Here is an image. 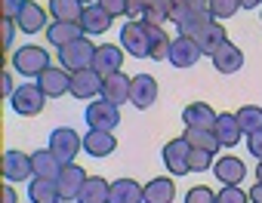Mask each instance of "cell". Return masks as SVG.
Returning a JSON list of instances; mask_svg holds the SVG:
<instances>
[{"mask_svg":"<svg viewBox=\"0 0 262 203\" xmlns=\"http://www.w3.org/2000/svg\"><path fill=\"white\" fill-rule=\"evenodd\" d=\"M47 68H53V56H50L43 46L28 43V46H19V49L13 53V71L22 74V77H34V80H37Z\"/></svg>","mask_w":262,"mask_h":203,"instance_id":"1","label":"cell"},{"mask_svg":"<svg viewBox=\"0 0 262 203\" xmlns=\"http://www.w3.org/2000/svg\"><path fill=\"white\" fill-rule=\"evenodd\" d=\"M96 49H99V46H96L90 37H80V40H74V43H68V46L59 49V65H62L65 71H71V74L86 71V68H93V62H96Z\"/></svg>","mask_w":262,"mask_h":203,"instance_id":"2","label":"cell"},{"mask_svg":"<svg viewBox=\"0 0 262 203\" xmlns=\"http://www.w3.org/2000/svg\"><path fill=\"white\" fill-rule=\"evenodd\" d=\"M120 46L133 59H151V31H148V25L145 22H123Z\"/></svg>","mask_w":262,"mask_h":203,"instance_id":"3","label":"cell"},{"mask_svg":"<svg viewBox=\"0 0 262 203\" xmlns=\"http://www.w3.org/2000/svg\"><path fill=\"white\" fill-rule=\"evenodd\" d=\"M43 105H47V95H43V89H40L37 83H22V86H16V92H13V98H10V108H13L19 117H37V114L43 111Z\"/></svg>","mask_w":262,"mask_h":203,"instance_id":"4","label":"cell"},{"mask_svg":"<svg viewBox=\"0 0 262 203\" xmlns=\"http://www.w3.org/2000/svg\"><path fill=\"white\" fill-rule=\"evenodd\" d=\"M47 148L59 157L62 166H68V163H74V157L83 151V136H77L71 126H59V130L50 133V145H47Z\"/></svg>","mask_w":262,"mask_h":203,"instance_id":"5","label":"cell"},{"mask_svg":"<svg viewBox=\"0 0 262 203\" xmlns=\"http://www.w3.org/2000/svg\"><path fill=\"white\" fill-rule=\"evenodd\" d=\"M0 172H4V179H7L10 185H16V182H31V179H34V160H31V154L10 148V151H4Z\"/></svg>","mask_w":262,"mask_h":203,"instance_id":"6","label":"cell"},{"mask_svg":"<svg viewBox=\"0 0 262 203\" xmlns=\"http://www.w3.org/2000/svg\"><path fill=\"white\" fill-rule=\"evenodd\" d=\"M83 120H86L90 130H114L120 123V108L105 102V98H96V102H86Z\"/></svg>","mask_w":262,"mask_h":203,"instance_id":"7","label":"cell"},{"mask_svg":"<svg viewBox=\"0 0 262 203\" xmlns=\"http://www.w3.org/2000/svg\"><path fill=\"white\" fill-rule=\"evenodd\" d=\"M188 157H191V145H188L182 136H179V139H170V142L164 145V151H161V160H164V166H167V172H170L173 179L191 172V169H188Z\"/></svg>","mask_w":262,"mask_h":203,"instance_id":"8","label":"cell"},{"mask_svg":"<svg viewBox=\"0 0 262 203\" xmlns=\"http://www.w3.org/2000/svg\"><path fill=\"white\" fill-rule=\"evenodd\" d=\"M102 83H105V77L99 71H93V68L77 71V74H71V92L68 95H74L80 102H96V95L102 98Z\"/></svg>","mask_w":262,"mask_h":203,"instance_id":"9","label":"cell"},{"mask_svg":"<svg viewBox=\"0 0 262 203\" xmlns=\"http://www.w3.org/2000/svg\"><path fill=\"white\" fill-rule=\"evenodd\" d=\"M37 86L43 89L47 98H62L71 92V71H65L62 65H53L37 77Z\"/></svg>","mask_w":262,"mask_h":203,"instance_id":"10","label":"cell"},{"mask_svg":"<svg viewBox=\"0 0 262 203\" xmlns=\"http://www.w3.org/2000/svg\"><path fill=\"white\" fill-rule=\"evenodd\" d=\"M158 102V80L151 74H136L133 77V92H129V105L136 111H148Z\"/></svg>","mask_w":262,"mask_h":203,"instance_id":"11","label":"cell"},{"mask_svg":"<svg viewBox=\"0 0 262 203\" xmlns=\"http://www.w3.org/2000/svg\"><path fill=\"white\" fill-rule=\"evenodd\" d=\"M201 56H204V49L191 40V37H173V46H170V65L173 68H194L198 62H201Z\"/></svg>","mask_w":262,"mask_h":203,"instance_id":"12","label":"cell"},{"mask_svg":"<svg viewBox=\"0 0 262 203\" xmlns=\"http://www.w3.org/2000/svg\"><path fill=\"white\" fill-rule=\"evenodd\" d=\"M47 16H50V10H47V7H40V4H34V0H28L25 10L16 16L19 34H37V31H47V28H50Z\"/></svg>","mask_w":262,"mask_h":203,"instance_id":"13","label":"cell"},{"mask_svg":"<svg viewBox=\"0 0 262 203\" xmlns=\"http://www.w3.org/2000/svg\"><path fill=\"white\" fill-rule=\"evenodd\" d=\"M123 46H114V43H99L96 49V62H93V71H99L102 77H111L117 71H123Z\"/></svg>","mask_w":262,"mask_h":203,"instance_id":"14","label":"cell"},{"mask_svg":"<svg viewBox=\"0 0 262 203\" xmlns=\"http://www.w3.org/2000/svg\"><path fill=\"white\" fill-rule=\"evenodd\" d=\"M213 175H216L222 185H241V182L247 179V163H244L241 157H234V154H222V157H216V163H213Z\"/></svg>","mask_w":262,"mask_h":203,"instance_id":"15","label":"cell"},{"mask_svg":"<svg viewBox=\"0 0 262 203\" xmlns=\"http://www.w3.org/2000/svg\"><path fill=\"white\" fill-rule=\"evenodd\" d=\"M129 92H133V77H126L123 71L105 77V83H102V98L111 102V105H117V108L129 102Z\"/></svg>","mask_w":262,"mask_h":203,"instance_id":"16","label":"cell"},{"mask_svg":"<svg viewBox=\"0 0 262 203\" xmlns=\"http://www.w3.org/2000/svg\"><path fill=\"white\" fill-rule=\"evenodd\" d=\"M111 22H114V16H111L105 7L90 4V7L83 10L80 28H83V34H86V37H99V34H108V31H111Z\"/></svg>","mask_w":262,"mask_h":203,"instance_id":"17","label":"cell"},{"mask_svg":"<svg viewBox=\"0 0 262 203\" xmlns=\"http://www.w3.org/2000/svg\"><path fill=\"white\" fill-rule=\"evenodd\" d=\"M210 62H213V68H216L219 74H237V71L244 68V53H241L237 43L225 40V43L210 56Z\"/></svg>","mask_w":262,"mask_h":203,"instance_id":"18","label":"cell"},{"mask_svg":"<svg viewBox=\"0 0 262 203\" xmlns=\"http://www.w3.org/2000/svg\"><path fill=\"white\" fill-rule=\"evenodd\" d=\"M83 151L90 154V157H108V154H114L117 151V136L111 133V130H86V136H83Z\"/></svg>","mask_w":262,"mask_h":203,"instance_id":"19","label":"cell"},{"mask_svg":"<svg viewBox=\"0 0 262 203\" xmlns=\"http://www.w3.org/2000/svg\"><path fill=\"white\" fill-rule=\"evenodd\" d=\"M86 179H90V175H86L83 166L68 163V166L62 169V175L56 179V185H59V197H62L65 203H68V200H77V194H80V188H83Z\"/></svg>","mask_w":262,"mask_h":203,"instance_id":"20","label":"cell"},{"mask_svg":"<svg viewBox=\"0 0 262 203\" xmlns=\"http://www.w3.org/2000/svg\"><path fill=\"white\" fill-rule=\"evenodd\" d=\"M213 133H216V139H219L222 148H237V142L244 139V130H241V123H237V117H234L231 111H222V114L216 117Z\"/></svg>","mask_w":262,"mask_h":203,"instance_id":"21","label":"cell"},{"mask_svg":"<svg viewBox=\"0 0 262 203\" xmlns=\"http://www.w3.org/2000/svg\"><path fill=\"white\" fill-rule=\"evenodd\" d=\"M108 203H145V185H139L136 179H114Z\"/></svg>","mask_w":262,"mask_h":203,"instance_id":"22","label":"cell"},{"mask_svg":"<svg viewBox=\"0 0 262 203\" xmlns=\"http://www.w3.org/2000/svg\"><path fill=\"white\" fill-rule=\"evenodd\" d=\"M43 34H47V40H50L56 49H62V46H68V43H74V40L86 37V34H83V28H80L77 22H50V28H47Z\"/></svg>","mask_w":262,"mask_h":203,"instance_id":"23","label":"cell"},{"mask_svg":"<svg viewBox=\"0 0 262 203\" xmlns=\"http://www.w3.org/2000/svg\"><path fill=\"white\" fill-rule=\"evenodd\" d=\"M191 40H194V43L204 49V56H213V53H216V49H219V46L228 40V31L222 28V22H216V19H213V22H210L207 28H201V31H198Z\"/></svg>","mask_w":262,"mask_h":203,"instance_id":"24","label":"cell"},{"mask_svg":"<svg viewBox=\"0 0 262 203\" xmlns=\"http://www.w3.org/2000/svg\"><path fill=\"white\" fill-rule=\"evenodd\" d=\"M216 117L219 114L207 105V102H191V105H185V111H182V123L185 126H198V130H213Z\"/></svg>","mask_w":262,"mask_h":203,"instance_id":"25","label":"cell"},{"mask_svg":"<svg viewBox=\"0 0 262 203\" xmlns=\"http://www.w3.org/2000/svg\"><path fill=\"white\" fill-rule=\"evenodd\" d=\"M176 200V182L173 175H158L145 182V203H173Z\"/></svg>","mask_w":262,"mask_h":203,"instance_id":"26","label":"cell"},{"mask_svg":"<svg viewBox=\"0 0 262 203\" xmlns=\"http://www.w3.org/2000/svg\"><path fill=\"white\" fill-rule=\"evenodd\" d=\"M111 200V182L102 175H90L77 194V203H108Z\"/></svg>","mask_w":262,"mask_h":203,"instance_id":"27","label":"cell"},{"mask_svg":"<svg viewBox=\"0 0 262 203\" xmlns=\"http://www.w3.org/2000/svg\"><path fill=\"white\" fill-rule=\"evenodd\" d=\"M31 160H34V179H59L62 169H65L50 148H37L31 154Z\"/></svg>","mask_w":262,"mask_h":203,"instance_id":"28","label":"cell"},{"mask_svg":"<svg viewBox=\"0 0 262 203\" xmlns=\"http://www.w3.org/2000/svg\"><path fill=\"white\" fill-rule=\"evenodd\" d=\"M213 22V16H210V10L207 7H194V10H188L179 22H176V31L182 34V37H194L201 28H207Z\"/></svg>","mask_w":262,"mask_h":203,"instance_id":"29","label":"cell"},{"mask_svg":"<svg viewBox=\"0 0 262 203\" xmlns=\"http://www.w3.org/2000/svg\"><path fill=\"white\" fill-rule=\"evenodd\" d=\"M47 10H50L53 22H77V25H80L86 7L80 4V0H50Z\"/></svg>","mask_w":262,"mask_h":203,"instance_id":"30","label":"cell"},{"mask_svg":"<svg viewBox=\"0 0 262 203\" xmlns=\"http://www.w3.org/2000/svg\"><path fill=\"white\" fill-rule=\"evenodd\" d=\"M28 200L31 203H59V185L56 179H31L28 182Z\"/></svg>","mask_w":262,"mask_h":203,"instance_id":"31","label":"cell"},{"mask_svg":"<svg viewBox=\"0 0 262 203\" xmlns=\"http://www.w3.org/2000/svg\"><path fill=\"white\" fill-rule=\"evenodd\" d=\"M182 139H185V142H188L191 148H201V151H213V154H219V148H222L213 130H198V126H185Z\"/></svg>","mask_w":262,"mask_h":203,"instance_id":"32","label":"cell"},{"mask_svg":"<svg viewBox=\"0 0 262 203\" xmlns=\"http://www.w3.org/2000/svg\"><path fill=\"white\" fill-rule=\"evenodd\" d=\"M237 123H241V130H244V136H250V133H259L262 130V108L259 105H244V108H237Z\"/></svg>","mask_w":262,"mask_h":203,"instance_id":"33","label":"cell"},{"mask_svg":"<svg viewBox=\"0 0 262 203\" xmlns=\"http://www.w3.org/2000/svg\"><path fill=\"white\" fill-rule=\"evenodd\" d=\"M207 10L216 22H222V19H231L241 10V0H207Z\"/></svg>","mask_w":262,"mask_h":203,"instance_id":"34","label":"cell"},{"mask_svg":"<svg viewBox=\"0 0 262 203\" xmlns=\"http://www.w3.org/2000/svg\"><path fill=\"white\" fill-rule=\"evenodd\" d=\"M216 203H250V191L241 185H222V191H216Z\"/></svg>","mask_w":262,"mask_h":203,"instance_id":"35","label":"cell"},{"mask_svg":"<svg viewBox=\"0 0 262 203\" xmlns=\"http://www.w3.org/2000/svg\"><path fill=\"white\" fill-rule=\"evenodd\" d=\"M213 163H216V154H213V151L191 148V157H188V169H191V172H207Z\"/></svg>","mask_w":262,"mask_h":203,"instance_id":"36","label":"cell"},{"mask_svg":"<svg viewBox=\"0 0 262 203\" xmlns=\"http://www.w3.org/2000/svg\"><path fill=\"white\" fill-rule=\"evenodd\" d=\"M155 7H158V10H164V13H167V19H170L173 25L188 13V4H185V0H158Z\"/></svg>","mask_w":262,"mask_h":203,"instance_id":"37","label":"cell"},{"mask_svg":"<svg viewBox=\"0 0 262 203\" xmlns=\"http://www.w3.org/2000/svg\"><path fill=\"white\" fill-rule=\"evenodd\" d=\"M185 203H216V191L207 185H194L185 191Z\"/></svg>","mask_w":262,"mask_h":203,"instance_id":"38","label":"cell"},{"mask_svg":"<svg viewBox=\"0 0 262 203\" xmlns=\"http://www.w3.org/2000/svg\"><path fill=\"white\" fill-rule=\"evenodd\" d=\"M19 34V25H16V19H10V16H4L0 19V37H4V49L10 53L13 49V37Z\"/></svg>","mask_w":262,"mask_h":203,"instance_id":"39","label":"cell"},{"mask_svg":"<svg viewBox=\"0 0 262 203\" xmlns=\"http://www.w3.org/2000/svg\"><path fill=\"white\" fill-rule=\"evenodd\" d=\"M139 22H145V25H151V28H164L170 19H167V13H164V10H158V7H148V10H145V16H142Z\"/></svg>","mask_w":262,"mask_h":203,"instance_id":"40","label":"cell"},{"mask_svg":"<svg viewBox=\"0 0 262 203\" xmlns=\"http://www.w3.org/2000/svg\"><path fill=\"white\" fill-rule=\"evenodd\" d=\"M99 7H105L114 19L117 16H126V10H129V0H99Z\"/></svg>","mask_w":262,"mask_h":203,"instance_id":"41","label":"cell"},{"mask_svg":"<svg viewBox=\"0 0 262 203\" xmlns=\"http://www.w3.org/2000/svg\"><path fill=\"white\" fill-rule=\"evenodd\" d=\"M247 151L256 157V160H262V130L259 133H250L247 136Z\"/></svg>","mask_w":262,"mask_h":203,"instance_id":"42","label":"cell"},{"mask_svg":"<svg viewBox=\"0 0 262 203\" xmlns=\"http://www.w3.org/2000/svg\"><path fill=\"white\" fill-rule=\"evenodd\" d=\"M25 4H28V0H0V7H4V16H10V19H16V16L25 10Z\"/></svg>","mask_w":262,"mask_h":203,"instance_id":"43","label":"cell"},{"mask_svg":"<svg viewBox=\"0 0 262 203\" xmlns=\"http://www.w3.org/2000/svg\"><path fill=\"white\" fill-rule=\"evenodd\" d=\"M0 92H4V98H7V102H10V98H13V92H16V86H13V71H10V68L0 74Z\"/></svg>","mask_w":262,"mask_h":203,"instance_id":"44","label":"cell"},{"mask_svg":"<svg viewBox=\"0 0 262 203\" xmlns=\"http://www.w3.org/2000/svg\"><path fill=\"white\" fill-rule=\"evenodd\" d=\"M4 203H19V194L13 191V185H10V182L4 185Z\"/></svg>","mask_w":262,"mask_h":203,"instance_id":"45","label":"cell"},{"mask_svg":"<svg viewBox=\"0 0 262 203\" xmlns=\"http://www.w3.org/2000/svg\"><path fill=\"white\" fill-rule=\"evenodd\" d=\"M250 203H262V182H256L250 188Z\"/></svg>","mask_w":262,"mask_h":203,"instance_id":"46","label":"cell"},{"mask_svg":"<svg viewBox=\"0 0 262 203\" xmlns=\"http://www.w3.org/2000/svg\"><path fill=\"white\" fill-rule=\"evenodd\" d=\"M262 0H241V10H259Z\"/></svg>","mask_w":262,"mask_h":203,"instance_id":"47","label":"cell"},{"mask_svg":"<svg viewBox=\"0 0 262 203\" xmlns=\"http://www.w3.org/2000/svg\"><path fill=\"white\" fill-rule=\"evenodd\" d=\"M188 4V10H194V7H207V0H185Z\"/></svg>","mask_w":262,"mask_h":203,"instance_id":"48","label":"cell"},{"mask_svg":"<svg viewBox=\"0 0 262 203\" xmlns=\"http://www.w3.org/2000/svg\"><path fill=\"white\" fill-rule=\"evenodd\" d=\"M256 182H262V160H256Z\"/></svg>","mask_w":262,"mask_h":203,"instance_id":"49","label":"cell"},{"mask_svg":"<svg viewBox=\"0 0 262 203\" xmlns=\"http://www.w3.org/2000/svg\"><path fill=\"white\" fill-rule=\"evenodd\" d=\"M139 4H142V7H155V4H158V0H139Z\"/></svg>","mask_w":262,"mask_h":203,"instance_id":"50","label":"cell"},{"mask_svg":"<svg viewBox=\"0 0 262 203\" xmlns=\"http://www.w3.org/2000/svg\"><path fill=\"white\" fill-rule=\"evenodd\" d=\"M80 4H83V7H90V4H99V0H80Z\"/></svg>","mask_w":262,"mask_h":203,"instance_id":"51","label":"cell"},{"mask_svg":"<svg viewBox=\"0 0 262 203\" xmlns=\"http://www.w3.org/2000/svg\"><path fill=\"white\" fill-rule=\"evenodd\" d=\"M59 203H65V200H59Z\"/></svg>","mask_w":262,"mask_h":203,"instance_id":"52","label":"cell"},{"mask_svg":"<svg viewBox=\"0 0 262 203\" xmlns=\"http://www.w3.org/2000/svg\"><path fill=\"white\" fill-rule=\"evenodd\" d=\"M259 19H262V13H259Z\"/></svg>","mask_w":262,"mask_h":203,"instance_id":"53","label":"cell"}]
</instances>
